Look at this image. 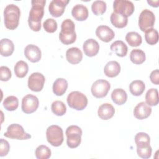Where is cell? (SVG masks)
I'll return each mask as SVG.
<instances>
[{
	"label": "cell",
	"instance_id": "1",
	"mask_svg": "<svg viewBox=\"0 0 159 159\" xmlns=\"http://www.w3.org/2000/svg\"><path fill=\"white\" fill-rule=\"evenodd\" d=\"M32 7L28 17L29 27L35 32L41 29V20L44 14L45 0H33L31 1Z\"/></svg>",
	"mask_w": 159,
	"mask_h": 159
},
{
	"label": "cell",
	"instance_id": "2",
	"mask_svg": "<svg viewBox=\"0 0 159 159\" xmlns=\"http://www.w3.org/2000/svg\"><path fill=\"white\" fill-rule=\"evenodd\" d=\"M20 16V9L15 4H8L4 11V21L6 27L14 30L18 27Z\"/></svg>",
	"mask_w": 159,
	"mask_h": 159
},
{
	"label": "cell",
	"instance_id": "3",
	"mask_svg": "<svg viewBox=\"0 0 159 159\" xmlns=\"http://www.w3.org/2000/svg\"><path fill=\"white\" fill-rule=\"evenodd\" d=\"M75 28V23L71 19H66L62 22L61 32L59 34V39L62 43L70 45L75 42L76 34Z\"/></svg>",
	"mask_w": 159,
	"mask_h": 159
},
{
	"label": "cell",
	"instance_id": "4",
	"mask_svg": "<svg viewBox=\"0 0 159 159\" xmlns=\"http://www.w3.org/2000/svg\"><path fill=\"white\" fill-rule=\"evenodd\" d=\"M67 103L68 106L75 110L82 111L88 104L86 96L80 91H72L67 96Z\"/></svg>",
	"mask_w": 159,
	"mask_h": 159
},
{
	"label": "cell",
	"instance_id": "5",
	"mask_svg": "<svg viewBox=\"0 0 159 159\" xmlns=\"http://www.w3.org/2000/svg\"><path fill=\"white\" fill-rule=\"evenodd\" d=\"M46 137L48 142L52 146H60L63 142V130L57 125H50L47 129Z\"/></svg>",
	"mask_w": 159,
	"mask_h": 159
},
{
	"label": "cell",
	"instance_id": "6",
	"mask_svg": "<svg viewBox=\"0 0 159 159\" xmlns=\"http://www.w3.org/2000/svg\"><path fill=\"white\" fill-rule=\"evenodd\" d=\"M65 134L67 137V145L70 148H74L80 145L82 135V130L80 127L75 125L69 126L66 130Z\"/></svg>",
	"mask_w": 159,
	"mask_h": 159
},
{
	"label": "cell",
	"instance_id": "7",
	"mask_svg": "<svg viewBox=\"0 0 159 159\" xmlns=\"http://www.w3.org/2000/svg\"><path fill=\"white\" fill-rule=\"evenodd\" d=\"M4 136L17 140H27L31 138V135L26 133L24 128L17 124H12L9 125L6 132L4 134Z\"/></svg>",
	"mask_w": 159,
	"mask_h": 159
},
{
	"label": "cell",
	"instance_id": "8",
	"mask_svg": "<svg viewBox=\"0 0 159 159\" xmlns=\"http://www.w3.org/2000/svg\"><path fill=\"white\" fill-rule=\"evenodd\" d=\"M155 17L153 12L148 9L143 10L139 18V26L142 32L153 28L155 24Z\"/></svg>",
	"mask_w": 159,
	"mask_h": 159
},
{
	"label": "cell",
	"instance_id": "9",
	"mask_svg": "<svg viewBox=\"0 0 159 159\" xmlns=\"http://www.w3.org/2000/svg\"><path fill=\"white\" fill-rule=\"evenodd\" d=\"M114 12L120 14L126 17L131 16L134 12V5L127 0H116L113 2Z\"/></svg>",
	"mask_w": 159,
	"mask_h": 159
},
{
	"label": "cell",
	"instance_id": "10",
	"mask_svg": "<svg viewBox=\"0 0 159 159\" xmlns=\"http://www.w3.org/2000/svg\"><path fill=\"white\" fill-rule=\"evenodd\" d=\"M111 88L110 83L105 80H98L91 86V93L96 98H102L105 97Z\"/></svg>",
	"mask_w": 159,
	"mask_h": 159
},
{
	"label": "cell",
	"instance_id": "11",
	"mask_svg": "<svg viewBox=\"0 0 159 159\" xmlns=\"http://www.w3.org/2000/svg\"><path fill=\"white\" fill-rule=\"evenodd\" d=\"M38 98L32 94H27L22 99V110L25 114L34 112L39 107Z\"/></svg>",
	"mask_w": 159,
	"mask_h": 159
},
{
	"label": "cell",
	"instance_id": "12",
	"mask_svg": "<svg viewBox=\"0 0 159 159\" xmlns=\"http://www.w3.org/2000/svg\"><path fill=\"white\" fill-rule=\"evenodd\" d=\"M45 81V77L42 73H33L28 78V87L32 91L39 92L43 89Z\"/></svg>",
	"mask_w": 159,
	"mask_h": 159
},
{
	"label": "cell",
	"instance_id": "13",
	"mask_svg": "<svg viewBox=\"0 0 159 159\" xmlns=\"http://www.w3.org/2000/svg\"><path fill=\"white\" fill-rule=\"evenodd\" d=\"M69 2L68 0H53L48 6L50 14L54 17H60L64 12L65 7Z\"/></svg>",
	"mask_w": 159,
	"mask_h": 159
},
{
	"label": "cell",
	"instance_id": "14",
	"mask_svg": "<svg viewBox=\"0 0 159 159\" xmlns=\"http://www.w3.org/2000/svg\"><path fill=\"white\" fill-rule=\"evenodd\" d=\"M24 55L30 61L36 63L41 59L42 52L37 46L29 44L27 45L24 49Z\"/></svg>",
	"mask_w": 159,
	"mask_h": 159
},
{
	"label": "cell",
	"instance_id": "15",
	"mask_svg": "<svg viewBox=\"0 0 159 159\" xmlns=\"http://www.w3.org/2000/svg\"><path fill=\"white\" fill-rule=\"evenodd\" d=\"M96 35L101 40L104 42L111 41L115 36L114 32L109 27L104 25H99L97 27Z\"/></svg>",
	"mask_w": 159,
	"mask_h": 159
},
{
	"label": "cell",
	"instance_id": "16",
	"mask_svg": "<svg viewBox=\"0 0 159 159\" xmlns=\"http://www.w3.org/2000/svg\"><path fill=\"white\" fill-rule=\"evenodd\" d=\"M152 113V108L145 102L139 103L134 109V115L137 119L142 120L147 118Z\"/></svg>",
	"mask_w": 159,
	"mask_h": 159
},
{
	"label": "cell",
	"instance_id": "17",
	"mask_svg": "<svg viewBox=\"0 0 159 159\" xmlns=\"http://www.w3.org/2000/svg\"><path fill=\"white\" fill-rule=\"evenodd\" d=\"M83 48L84 54L88 57H91L98 54L99 50V45L96 40L89 39L84 42Z\"/></svg>",
	"mask_w": 159,
	"mask_h": 159
},
{
	"label": "cell",
	"instance_id": "18",
	"mask_svg": "<svg viewBox=\"0 0 159 159\" xmlns=\"http://www.w3.org/2000/svg\"><path fill=\"white\" fill-rule=\"evenodd\" d=\"M66 58L70 63L75 65L79 63L82 60L83 54L80 48L71 47L66 50Z\"/></svg>",
	"mask_w": 159,
	"mask_h": 159
},
{
	"label": "cell",
	"instance_id": "19",
	"mask_svg": "<svg viewBox=\"0 0 159 159\" xmlns=\"http://www.w3.org/2000/svg\"><path fill=\"white\" fill-rule=\"evenodd\" d=\"M73 17L78 21L85 20L88 17V8L83 4L75 5L71 11Z\"/></svg>",
	"mask_w": 159,
	"mask_h": 159
},
{
	"label": "cell",
	"instance_id": "20",
	"mask_svg": "<svg viewBox=\"0 0 159 159\" xmlns=\"http://www.w3.org/2000/svg\"><path fill=\"white\" fill-rule=\"evenodd\" d=\"M115 113L114 107L109 103H104L99 107L98 116L102 120H108L113 117Z\"/></svg>",
	"mask_w": 159,
	"mask_h": 159
},
{
	"label": "cell",
	"instance_id": "21",
	"mask_svg": "<svg viewBox=\"0 0 159 159\" xmlns=\"http://www.w3.org/2000/svg\"><path fill=\"white\" fill-rule=\"evenodd\" d=\"M120 71V66L116 61H111L106 63L104 68V72L106 76L114 78L117 76Z\"/></svg>",
	"mask_w": 159,
	"mask_h": 159
},
{
	"label": "cell",
	"instance_id": "22",
	"mask_svg": "<svg viewBox=\"0 0 159 159\" xmlns=\"http://www.w3.org/2000/svg\"><path fill=\"white\" fill-rule=\"evenodd\" d=\"M14 50V45L9 39H2L0 42V52L3 57L11 55Z\"/></svg>",
	"mask_w": 159,
	"mask_h": 159
},
{
	"label": "cell",
	"instance_id": "23",
	"mask_svg": "<svg viewBox=\"0 0 159 159\" xmlns=\"http://www.w3.org/2000/svg\"><path fill=\"white\" fill-rule=\"evenodd\" d=\"M68 88L67 81L61 78H57L55 80L53 84V92L57 96H62L65 94Z\"/></svg>",
	"mask_w": 159,
	"mask_h": 159
},
{
	"label": "cell",
	"instance_id": "24",
	"mask_svg": "<svg viewBox=\"0 0 159 159\" xmlns=\"http://www.w3.org/2000/svg\"><path fill=\"white\" fill-rule=\"evenodd\" d=\"M110 20L114 27L119 29L125 27L128 22L127 17L115 12H113L111 14L110 17Z\"/></svg>",
	"mask_w": 159,
	"mask_h": 159
},
{
	"label": "cell",
	"instance_id": "25",
	"mask_svg": "<svg viewBox=\"0 0 159 159\" xmlns=\"http://www.w3.org/2000/svg\"><path fill=\"white\" fill-rule=\"evenodd\" d=\"M111 50L114 52L117 56L123 57H125L128 51L127 45L122 40H117L111 45Z\"/></svg>",
	"mask_w": 159,
	"mask_h": 159
},
{
	"label": "cell",
	"instance_id": "26",
	"mask_svg": "<svg viewBox=\"0 0 159 159\" xmlns=\"http://www.w3.org/2000/svg\"><path fill=\"white\" fill-rule=\"evenodd\" d=\"M111 99L115 104L122 105L127 99V94L123 89L116 88L112 92Z\"/></svg>",
	"mask_w": 159,
	"mask_h": 159
},
{
	"label": "cell",
	"instance_id": "27",
	"mask_svg": "<svg viewBox=\"0 0 159 159\" xmlns=\"http://www.w3.org/2000/svg\"><path fill=\"white\" fill-rule=\"evenodd\" d=\"M145 89L144 83L141 80H135L129 84V90L131 94L135 96H140Z\"/></svg>",
	"mask_w": 159,
	"mask_h": 159
},
{
	"label": "cell",
	"instance_id": "28",
	"mask_svg": "<svg viewBox=\"0 0 159 159\" xmlns=\"http://www.w3.org/2000/svg\"><path fill=\"white\" fill-rule=\"evenodd\" d=\"M145 102L150 106H157L158 104V92L156 88H151L145 94Z\"/></svg>",
	"mask_w": 159,
	"mask_h": 159
},
{
	"label": "cell",
	"instance_id": "29",
	"mask_svg": "<svg viewBox=\"0 0 159 159\" xmlns=\"http://www.w3.org/2000/svg\"><path fill=\"white\" fill-rule=\"evenodd\" d=\"M145 53L141 49H134L130 53V59L131 61L136 65L143 63L145 61Z\"/></svg>",
	"mask_w": 159,
	"mask_h": 159
},
{
	"label": "cell",
	"instance_id": "30",
	"mask_svg": "<svg viewBox=\"0 0 159 159\" xmlns=\"http://www.w3.org/2000/svg\"><path fill=\"white\" fill-rule=\"evenodd\" d=\"M125 40L131 47H138L142 42L141 35L136 32H129L125 35Z\"/></svg>",
	"mask_w": 159,
	"mask_h": 159
},
{
	"label": "cell",
	"instance_id": "31",
	"mask_svg": "<svg viewBox=\"0 0 159 159\" xmlns=\"http://www.w3.org/2000/svg\"><path fill=\"white\" fill-rule=\"evenodd\" d=\"M29 70L27 63L22 60L17 61L14 66V73L17 77L22 78L26 76Z\"/></svg>",
	"mask_w": 159,
	"mask_h": 159
},
{
	"label": "cell",
	"instance_id": "32",
	"mask_svg": "<svg viewBox=\"0 0 159 159\" xmlns=\"http://www.w3.org/2000/svg\"><path fill=\"white\" fill-rule=\"evenodd\" d=\"M2 104L7 111H13L17 109L19 106V100L16 96H9L5 98Z\"/></svg>",
	"mask_w": 159,
	"mask_h": 159
},
{
	"label": "cell",
	"instance_id": "33",
	"mask_svg": "<svg viewBox=\"0 0 159 159\" xmlns=\"http://www.w3.org/2000/svg\"><path fill=\"white\" fill-rule=\"evenodd\" d=\"M52 112L58 116H63L66 112V107L65 104L61 101H55L51 106Z\"/></svg>",
	"mask_w": 159,
	"mask_h": 159
},
{
	"label": "cell",
	"instance_id": "34",
	"mask_svg": "<svg viewBox=\"0 0 159 159\" xmlns=\"http://www.w3.org/2000/svg\"><path fill=\"white\" fill-rule=\"evenodd\" d=\"M145 39L149 45H155L158 41V31L153 29H150L145 32Z\"/></svg>",
	"mask_w": 159,
	"mask_h": 159
},
{
	"label": "cell",
	"instance_id": "35",
	"mask_svg": "<svg viewBox=\"0 0 159 159\" xmlns=\"http://www.w3.org/2000/svg\"><path fill=\"white\" fill-rule=\"evenodd\" d=\"M35 154L38 159H48L51 156V150L47 146L41 145L37 147Z\"/></svg>",
	"mask_w": 159,
	"mask_h": 159
},
{
	"label": "cell",
	"instance_id": "36",
	"mask_svg": "<svg viewBox=\"0 0 159 159\" xmlns=\"http://www.w3.org/2000/svg\"><path fill=\"white\" fill-rule=\"evenodd\" d=\"M91 9L94 15H102L106 12V3L103 1H95L91 5Z\"/></svg>",
	"mask_w": 159,
	"mask_h": 159
},
{
	"label": "cell",
	"instance_id": "37",
	"mask_svg": "<svg viewBox=\"0 0 159 159\" xmlns=\"http://www.w3.org/2000/svg\"><path fill=\"white\" fill-rule=\"evenodd\" d=\"M135 142L137 147H142L150 145V138L145 132H139L135 136Z\"/></svg>",
	"mask_w": 159,
	"mask_h": 159
},
{
	"label": "cell",
	"instance_id": "38",
	"mask_svg": "<svg viewBox=\"0 0 159 159\" xmlns=\"http://www.w3.org/2000/svg\"><path fill=\"white\" fill-rule=\"evenodd\" d=\"M152 149L150 145H145L142 147H137V152L139 155L142 158H149L152 155Z\"/></svg>",
	"mask_w": 159,
	"mask_h": 159
},
{
	"label": "cell",
	"instance_id": "39",
	"mask_svg": "<svg viewBox=\"0 0 159 159\" xmlns=\"http://www.w3.org/2000/svg\"><path fill=\"white\" fill-rule=\"evenodd\" d=\"M43 27L45 30L48 33H53L57 29V23L53 19H47L43 24Z\"/></svg>",
	"mask_w": 159,
	"mask_h": 159
},
{
	"label": "cell",
	"instance_id": "40",
	"mask_svg": "<svg viewBox=\"0 0 159 159\" xmlns=\"http://www.w3.org/2000/svg\"><path fill=\"white\" fill-rule=\"evenodd\" d=\"M12 74L10 69L5 66L0 67V79L2 81H7L11 78Z\"/></svg>",
	"mask_w": 159,
	"mask_h": 159
},
{
	"label": "cell",
	"instance_id": "41",
	"mask_svg": "<svg viewBox=\"0 0 159 159\" xmlns=\"http://www.w3.org/2000/svg\"><path fill=\"white\" fill-rule=\"evenodd\" d=\"M10 146L9 142L3 139H1L0 140V157H4L7 155L9 151Z\"/></svg>",
	"mask_w": 159,
	"mask_h": 159
},
{
	"label": "cell",
	"instance_id": "42",
	"mask_svg": "<svg viewBox=\"0 0 159 159\" xmlns=\"http://www.w3.org/2000/svg\"><path fill=\"white\" fill-rule=\"evenodd\" d=\"M150 80L152 83L158 85L159 84V70L156 69L152 71L150 75Z\"/></svg>",
	"mask_w": 159,
	"mask_h": 159
},
{
	"label": "cell",
	"instance_id": "43",
	"mask_svg": "<svg viewBox=\"0 0 159 159\" xmlns=\"http://www.w3.org/2000/svg\"><path fill=\"white\" fill-rule=\"evenodd\" d=\"M147 2L152 7H157L159 6V1H147Z\"/></svg>",
	"mask_w": 159,
	"mask_h": 159
}]
</instances>
